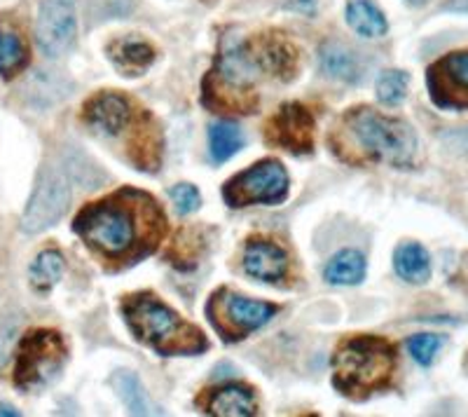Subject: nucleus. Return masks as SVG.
Wrapping results in <instances>:
<instances>
[{"mask_svg": "<svg viewBox=\"0 0 468 417\" xmlns=\"http://www.w3.org/2000/svg\"><path fill=\"white\" fill-rule=\"evenodd\" d=\"M73 228L96 256L127 265L157 249L166 225L150 195L124 187L82 208Z\"/></svg>", "mask_w": 468, "mask_h": 417, "instance_id": "f257e3e1", "label": "nucleus"}, {"mask_svg": "<svg viewBox=\"0 0 468 417\" xmlns=\"http://www.w3.org/2000/svg\"><path fill=\"white\" fill-rule=\"evenodd\" d=\"M295 75V48L279 33L246 40L229 33L220 45L216 70L204 85V103L220 112H250L258 106L253 87L262 78L288 80Z\"/></svg>", "mask_w": 468, "mask_h": 417, "instance_id": "f03ea898", "label": "nucleus"}, {"mask_svg": "<svg viewBox=\"0 0 468 417\" xmlns=\"http://www.w3.org/2000/svg\"><path fill=\"white\" fill-rule=\"evenodd\" d=\"M330 145L345 162H384L410 166L417 153V136L408 123L388 118L375 108L345 112L330 136Z\"/></svg>", "mask_w": 468, "mask_h": 417, "instance_id": "7ed1b4c3", "label": "nucleus"}, {"mask_svg": "<svg viewBox=\"0 0 468 417\" xmlns=\"http://www.w3.org/2000/svg\"><path fill=\"white\" fill-rule=\"evenodd\" d=\"M122 315L136 340L150 345L165 357L199 354L208 348L199 328L183 321L171 307L154 298L153 294H133L122 300Z\"/></svg>", "mask_w": 468, "mask_h": 417, "instance_id": "20e7f679", "label": "nucleus"}, {"mask_svg": "<svg viewBox=\"0 0 468 417\" xmlns=\"http://www.w3.org/2000/svg\"><path fill=\"white\" fill-rule=\"evenodd\" d=\"M335 387L351 399H366L391 385L396 348L378 336H356L340 343L335 357Z\"/></svg>", "mask_w": 468, "mask_h": 417, "instance_id": "39448f33", "label": "nucleus"}, {"mask_svg": "<svg viewBox=\"0 0 468 417\" xmlns=\"http://www.w3.org/2000/svg\"><path fill=\"white\" fill-rule=\"evenodd\" d=\"M73 169L66 162H48L37 174L36 190H33L28 207L24 211L22 230L28 235L48 230L49 225L57 223L69 208L70 195H73Z\"/></svg>", "mask_w": 468, "mask_h": 417, "instance_id": "423d86ee", "label": "nucleus"}, {"mask_svg": "<svg viewBox=\"0 0 468 417\" xmlns=\"http://www.w3.org/2000/svg\"><path fill=\"white\" fill-rule=\"evenodd\" d=\"M64 337L57 331H37L27 333L16 349V364H15V385L19 390H36L52 380L54 375L61 370L66 361Z\"/></svg>", "mask_w": 468, "mask_h": 417, "instance_id": "0eeeda50", "label": "nucleus"}, {"mask_svg": "<svg viewBox=\"0 0 468 417\" xmlns=\"http://www.w3.org/2000/svg\"><path fill=\"white\" fill-rule=\"evenodd\" d=\"M279 307L262 300H250L229 289H220L211 295L207 305V315L213 328L223 336L228 343H237L250 331L265 326Z\"/></svg>", "mask_w": 468, "mask_h": 417, "instance_id": "6e6552de", "label": "nucleus"}, {"mask_svg": "<svg viewBox=\"0 0 468 417\" xmlns=\"http://www.w3.org/2000/svg\"><path fill=\"white\" fill-rule=\"evenodd\" d=\"M288 195V174L277 160H262L225 183L223 198L232 208L277 204Z\"/></svg>", "mask_w": 468, "mask_h": 417, "instance_id": "1a4fd4ad", "label": "nucleus"}, {"mask_svg": "<svg viewBox=\"0 0 468 417\" xmlns=\"http://www.w3.org/2000/svg\"><path fill=\"white\" fill-rule=\"evenodd\" d=\"M429 97L445 111H468V49L445 54L429 66Z\"/></svg>", "mask_w": 468, "mask_h": 417, "instance_id": "9d476101", "label": "nucleus"}, {"mask_svg": "<svg viewBox=\"0 0 468 417\" xmlns=\"http://www.w3.org/2000/svg\"><path fill=\"white\" fill-rule=\"evenodd\" d=\"M78 24L70 0H43L36 19V40L48 57H61L73 49Z\"/></svg>", "mask_w": 468, "mask_h": 417, "instance_id": "9b49d317", "label": "nucleus"}, {"mask_svg": "<svg viewBox=\"0 0 468 417\" xmlns=\"http://www.w3.org/2000/svg\"><path fill=\"white\" fill-rule=\"evenodd\" d=\"M265 139L270 145L303 155L314 148V118L300 103H286L267 123Z\"/></svg>", "mask_w": 468, "mask_h": 417, "instance_id": "f8f14e48", "label": "nucleus"}, {"mask_svg": "<svg viewBox=\"0 0 468 417\" xmlns=\"http://www.w3.org/2000/svg\"><path fill=\"white\" fill-rule=\"evenodd\" d=\"M82 118L99 134L117 136L132 124L133 111L132 103L115 91H99L85 103Z\"/></svg>", "mask_w": 468, "mask_h": 417, "instance_id": "ddd939ff", "label": "nucleus"}, {"mask_svg": "<svg viewBox=\"0 0 468 417\" xmlns=\"http://www.w3.org/2000/svg\"><path fill=\"white\" fill-rule=\"evenodd\" d=\"M244 270L261 282H279L288 270V256L274 241L250 240L244 251Z\"/></svg>", "mask_w": 468, "mask_h": 417, "instance_id": "4468645a", "label": "nucleus"}, {"mask_svg": "<svg viewBox=\"0 0 468 417\" xmlns=\"http://www.w3.org/2000/svg\"><path fill=\"white\" fill-rule=\"evenodd\" d=\"M197 406L204 408V412L218 417H250L258 412L256 396L249 387L241 385H225L220 390H211L197 399Z\"/></svg>", "mask_w": 468, "mask_h": 417, "instance_id": "2eb2a0df", "label": "nucleus"}, {"mask_svg": "<svg viewBox=\"0 0 468 417\" xmlns=\"http://www.w3.org/2000/svg\"><path fill=\"white\" fill-rule=\"evenodd\" d=\"M394 268L400 279L410 283H426L431 277V258L417 241H405L396 249Z\"/></svg>", "mask_w": 468, "mask_h": 417, "instance_id": "dca6fc26", "label": "nucleus"}, {"mask_svg": "<svg viewBox=\"0 0 468 417\" xmlns=\"http://www.w3.org/2000/svg\"><path fill=\"white\" fill-rule=\"evenodd\" d=\"M111 59L115 61V66L122 73L127 75H139L153 64L154 52L148 43L144 40H136V37H122V40H115L108 48Z\"/></svg>", "mask_w": 468, "mask_h": 417, "instance_id": "f3484780", "label": "nucleus"}, {"mask_svg": "<svg viewBox=\"0 0 468 417\" xmlns=\"http://www.w3.org/2000/svg\"><path fill=\"white\" fill-rule=\"evenodd\" d=\"M321 70L335 80L356 82L361 78V61L345 45L325 43L321 48Z\"/></svg>", "mask_w": 468, "mask_h": 417, "instance_id": "a211bd4d", "label": "nucleus"}, {"mask_svg": "<svg viewBox=\"0 0 468 417\" xmlns=\"http://www.w3.org/2000/svg\"><path fill=\"white\" fill-rule=\"evenodd\" d=\"M111 387L117 391L120 401L129 408L132 415H153V412H157L150 406L144 385L132 370H115L111 378Z\"/></svg>", "mask_w": 468, "mask_h": 417, "instance_id": "6ab92c4d", "label": "nucleus"}, {"mask_svg": "<svg viewBox=\"0 0 468 417\" xmlns=\"http://www.w3.org/2000/svg\"><path fill=\"white\" fill-rule=\"evenodd\" d=\"M324 277L335 286H351V283L363 282L366 277V258L358 251H340L337 256L330 258V262L325 265Z\"/></svg>", "mask_w": 468, "mask_h": 417, "instance_id": "aec40b11", "label": "nucleus"}, {"mask_svg": "<svg viewBox=\"0 0 468 417\" xmlns=\"http://www.w3.org/2000/svg\"><path fill=\"white\" fill-rule=\"evenodd\" d=\"M346 22L358 36L379 37L387 33L388 24L382 12L370 3V0H351L346 5Z\"/></svg>", "mask_w": 468, "mask_h": 417, "instance_id": "412c9836", "label": "nucleus"}, {"mask_svg": "<svg viewBox=\"0 0 468 417\" xmlns=\"http://www.w3.org/2000/svg\"><path fill=\"white\" fill-rule=\"evenodd\" d=\"M28 64V49L15 28L0 22V75L12 78Z\"/></svg>", "mask_w": 468, "mask_h": 417, "instance_id": "4be33fe9", "label": "nucleus"}, {"mask_svg": "<svg viewBox=\"0 0 468 417\" xmlns=\"http://www.w3.org/2000/svg\"><path fill=\"white\" fill-rule=\"evenodd\" d=\"M208 145L213 162H225L244 148V134L237 124L216 123L208 129Z\"/></svg>", "mask_w": 468, "mask_h": 417, "instance_id": "5701e85b", "label": "nucleus"}, {"mask_svg": "<svg viewBox=\"0 0 468 417\" xmlns=\"http://www.w3.org/2000/svg\"><path fill=\"white\" fill-rule=\"evenodd\" d=\"M64 270H66L64 256H61L58 251L49 249V251L37 253L36 261H33V265H31V273H28V274H31L33 289H36V291H49L54 283L61 279Z\"/></svg>", "mask_w": 468, "mask_h": 417, "instance_id": "b1692460", "label": "nucleus"}, {"mask_svg": "<svg viewBox=\"0 0 468 417\" xmlns=\"http://www.w3.org/2000/svg\"><path fill=\"white\" fill-rule=\"evenodd\" d=\"M410 75L405 70H384L378 80V99L387 106H399L408 94Z\"/></svg>", "mask_w": 468, "mask_h": 417, "instance_id": "393cba45", "label": "nucleus"}, {"mask_svg": "<svg viewBox=\"0 0 468 417\" xmlns=\"http://www.w3.org/2000/svg\"><path fill=\"white\" fill-rule=\"evenodd\" d=\"M442 348V337L433 336V333H420V336H412L408 340L410 357L415 358L420 366H431L436 354Z\"/></svg>", "mask_w": 468, "mask_h": 417, "instance_id": "a878e982", "label": "nucleus"}, {"mask_svg": "<svg viewBox=\"0 0 468 417\" xmlns=\"http://www.w3.org/2000/svg\"><path fill=\"white\" fill-rule=\"evenodd\" d=\"M171 202L176 204L178 214H192L195 208H199L202 198H199L195 186H190V183H178V186L171 187Z\"/></svg>", "mask_w": 468, "mask_h": 417, "instance_id": "bb28decb", "label": "nucleus"}, {"mask_svg": "<svg viewBox=\"0 0 468 417\" xmlns=\"http://www.w3.org/2000/svg\"><path fill=\"white\" fill-rule=\"evenodd\" d=\"M442 10L450 12H468V0H445Z\"/></svg>", "mask_w": 468, "mask_h": 417, "instance_id": "cd10ccee", "label": "nucleus"}, {"mask_svg": "<svg viewBox=\"0 0 468 417\" xmlns=\"http://www.w3.org/2000/svg\"><path fill=\"white\" fill-rule=\"evenodd\" d=\"M0 415H19V411L12 406H7V403H0Z\"/></svg>", "mask_w": 468, "mask_h": 417, "instance_id": "c85d7f7f", "label": "nucleus"}, {"mask_svg": "<svg viewBox=\"0 0 468 417\" xmlns=\"http://www.w3.org/2000/svg\"><path fill=\"white\" fill-rule=\"evenodd\" d=\"M408 3H412V5H426L429 0H408Z\"/></svg>", "mask_w": 468, "mask_h": 417, "instance_id": "c756f323", "label": "nucleus"}]
</instances>
